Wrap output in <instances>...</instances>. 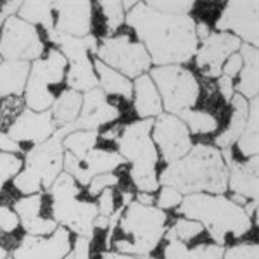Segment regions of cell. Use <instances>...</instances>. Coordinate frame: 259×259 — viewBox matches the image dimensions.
<instances>
[{
  "label": "cell",
  "mask_w": 259,
  "mask_h": 259,
  "mask_svg": "<svg viewBox=\"0 0 259 259\" xmlns=\"http://www.w3.org/2000/svg\"><path fill=\"white\" fill-rule=\"evenodd\" d=\"M23 2H4L2 7H0V28H2V24L6 23L7 19L12 18L14 14H18L19 7Z\"/></svg>",
  "instance_id": "cell-48"
},
{
  "label": "cell",
  "mask_w": 259,
  "mask_h": 259,
  "mask_svg": "<svg viewBox=\"0 0 259 259\" xmlns=\"http://www.w3.org/2000/svg\"><path fill=\"white\" fill-rule=\"evenodd\" d=\"M92 28V2H54V30L83 38Z\"/></svg>",
  "instance_id": "cell-20"
},
{
  "label": "cell",
  "mask_w": 259,
  "mask_h": 259,
  "mask_svg": "<svg viewBox=\"0 0 259 259\" xmlns=\"http://www.w3.org/2000/svg\"><path fill=\"white\" fill-rule=\"evenodd\" d=\"M99 140V132H71L62 140V147L74 156L78 161H81L92 149H95V144Z\"/></svg>",
  "instance_id": "cell-32"
},
{
  "label": "cell",
  "mask_w": 259,
  "mask_h": 259,
  "mask_svg": "<svg viewBox=\"0 0 259 259\" xmlns=\"http://www.w3.org/2000/svg\"><path fill=\"white\" fill-rule=\"evenodd\" d=\"M178 119L183 121V124L187 126V130L195 135H204V133H212L218 128V119L214 118L209 112L204 111H183L177 116Z\"/></svg>",
  "instance_id": "cell-33"
},
{
  "label": "cell",
  "mask_w": 259,
  "mask_h": 259,
  "mask_svg": "<svg viewBox=\"0 0 259 259\" xmlns=\"http://www.w3.org/2000/svg\"><path fill=\"white\" fill-rule=\"evenodd\" d=\"M94 69L97 74L99 85L102 87L104 94L109 95H119L123 99H132L133 97V85L130 83V80L123 74H119L118 71L111 69L109 66H106L104 62H100L99 59L94 62Z\"/></svg>",
  "instance_id": "cell-28"
},
{
  "label": "cell",
  "mask_w": 259,
  "mask_h": 259,
  "mask_svg": "<svg viewBox=\"0 0 259 259\" xmlns=\"http://www.w3.org/2000/svg\"><path fill=\"white\" fill-rule=\"evenodd\" d=\"M99 61L126 78H139L150 68V57L142 44L130 40L128 35L107 36L97 45Z\"/></svg>",
  "instance_id": "cell-10"
},
{
  "label": "cell",
  "mask_w": 259,
  "mask_h": 259,
  "mask_svg": "<svg viewBox=\"0 0 259 259\" xmlns=\"http://www.w3.org/2000/svg\"><path fill=\"white\" fill-rule=\"evenodd\" d=\"M126 23L135 30L156 66H180L189 62L197 52L195 21L190 16L159 12L145 2L130 9Z\"/></svg>",
  "instance_id": "cell-1"
},
{
  "label": "cell",
  "mask_w": 259,
  "mask_h": 259,
  "mask_svg": "<svg viewBox=\"0 0 259 259\" xmlns=\"http://www.w3.org/2000/svg\"><path fill=\"white\" fill-rule=\"evenodd\" d=\"M121 164H124V159L119 154L109 152V150L92 149L81 161H78L76 157L71 156L69 152H64L62 168L66 169V173L73 177L74 182L87 187L92 178L99 177V175H104V173H112V171L116 168H119Z\"/></svg>",
  "instance_id": "cell-15"
},
{
  "label": "cell",
  "mask_w": 259,
  "mask_h": 259,
  "mask_svg": "<svg viewBox=\"0 0 259 259\" xmlns=\"http://www.w3.org/2000/svg\"><path fill=\"white\" fill-rule=\"evenodd\" d=\"M69 126L57 128V132L49 140L35 145L28 150L24 169H21L14 178V187L24 195L38 194L41 189H50L56 178L62 173L64 162V147L62 140L68 135Z\"/></svg>",
  "instance_id": "cell-6"
},
{
  "label": "cell",
  "mask_w": 259,
  "mask_h": 259,
  "mask_svg": "<svg viewBox=\"0 0 259 259\" xmlns=\"http://www.w3.org/2000/svg\"><path fill=\"white\" fill-rule=\"evenodd\" d=\"M218 89H220V94L221 97H223L225 100H232V97L235 95V85H233V80L228 76H221L218 78Z\"/></svg>",
  "instance_id": "cell-46"
},
{
  "label": "cell",
  "mask_w": 259,
  "mask_h": 259,
  "mask_svg": "<svg viewBox=\"0 0 259 259\" xmlns=\"http://www.w3.org/2000/svg\"><path fill=\"white\" fill-rule=\"evenodd\" d=\"M157 182L162 187H173L182 195H220L228 189V168L218 149L199 144L182 159L166 166Z\"/></svg>",
  "instance_id": "cell-2"
},
{
  "label": "cell",
  "mask_w": 259,
  "mask_h": 259,
  "mask_svg": "<svg viewBox=\"0 0 259 259\" xmlns=\"http://www.w3.org/2000/svg\"><path fill=\"white\" fill-rule=\"evenodd\" d=\"M119 183V178L116 177L114 173H104V175H99V177L92 178L90 183H89V194L92 197H97L102 190L106 189H112Z\"/></svg>",
  "instance_id": "cell-39"
},
{
  "label": "cell",
  "mask_w": 259,
  "mask_h": 259,
  "mask_svg": "<svg viewBox=\"0 0 259 259\" xmlns=\"http://www.w3.org/2000/svg\"><path fill=\"white\" fill-rule=\"evenodd\" d=\"M232 116H230V123L225 128V132L221 135L216 137V145L225 150V149H232V145L239 140L242 130H244L245 123H247V116H249V100H245L242 95L235 94L232 97Z\"/></svg>",
  "instance_id": "cell-25"
},
{
  "label": "cell",
  "mask_w": 259,
  "mask_h": 259,
  "mask_svg": "<svg viewBox=\"0 0 259 259\" xmlns=\"http://www.w3.org/2000/svg\"><path fill=\"white\" fill-rule=\"evenodd\" d=\"M23 102H21L19 97H11L6 99L2 104H0V128L6 126V124H12V121L18 118V112L23 109Z\"/></svg>",
  "instance_id": "cell-37"
},
{
  "label": "cell",
  "mask_w": 259,
  "mask_h": 259,
  "mask_svg": "<svg viewBox=\"0 0 259 259\" xmlns=\"http://www.w3.org/2000/svg\"><path fill=\"white\" fill-rule=\"evenodd\" d=\"M0 235H2V230H0Z\"/></svg>",
  "instance_id": "cell-53"
},
{
  "label": "cell",
  "mask_w": 259,
  "mask_h": 259,
  "mask_svg": "<svg viewBox=\"0 0 259 259\" xmlns=\"http://www.w3.org/2000/svg\"><path fill=\"white\" fill-rule=\"evenodd\" d=\"M68 61L57 49H52L45 59L33 61L30 66L26 89H24V102L28 109L35 112L50 111L56 95L52 92L54 85H61L66 76Z\"/></svg>",
  "instance_id": "cell-8"
},
{
  "label": "cell",
  "mask_w": 259,
  "mask_h": 259,
  "mask_svg": "<svg viewBox=\"0 0 259 259\" xmlns=\"http://www.w3.org/2000/svg\"><path fill=\"white\" fill-rule=\"evenodd\" d=\"M137 202L144 204V206H152L154 197L150 194H145V192H139V195H137Z\"/></svg>",
  "instance_id": "cell-50"
},
{
  "label": "cell",
  "mask_w": 259,
  "mask_h": 259,
  "mask_svg": "<svg viewBox=\"0 0 259 259\" xmlns=\"http://www.w3.org/2000/svg\"><path fill=\"white\" fill-rule=\"evenodd\" d=\"M225 164L228 168V189L235 195L247 199V200H257V156L249 157L247 161L239 162L233 159L232 149H225L221 152Z\"/></svg>",
  "instance_id": "cell-19"
},
{
  "label": "cell",
  "mask_w": 259,
  "mask_h": 259,
  "mask_svg": "<svg viewBox=\"0 0 259 259\" xmlns=\"http://www.w3.org/2000/svg\"><path fill=\"white\" fill-rule=\"evenodd\" d=\"M6 257H7V250L0 245V259H6Z\"/></svg>",
  "instance_id": "cell-52"
},
{
  "label": "cell",
  "mask_w": 259,
  "mask_h": 259,
  "mask_svg": "<svg viewBox=\"0 0 259 259\" xmlns=\"http://www.w3.org/2000/svg\"><path fill=\"white\" fill-rule=\"evenodd\" d=\"M81 94L74 90H64L59 97H56L52 107H50V112H52L54 123L59 128L69 126L76 121L78 114H80L81 109Z\"/></svg>",
  "instance_id": "cell-29"
},
{
  "label": "cell",
  "mask_w": 259,
  "mask_h": 259,
  "mask_svg": "<svg viewBox=\"0 0 259 259\" xmlns=\"http://www.w3.org/2000/svg\"><path fill=\"white\" fill-rule=\"evenodd\" d=\"M150 80L154 81L162 106L171 116L190 111L199 99L197 78L182 66H159L154 68Z\"/></svg>",
  "instance_id": "cell-9"
},
{
  "label": "cell",
  "mask_w": 259,
  "mask_h": 259,
  "mask_svg": "<svg viewBox=\"0 0 259 259\" xmlns=\"http://www.w3.org/2000/svg\"><path fill=\"white\" fill-rule=\"evenodd\" d=\"M6 259H12V257H6Z\"/></svg>",
  "instance_id": "cell-54"
},
{
  "label": "cell",
  "mask_w": 259,
  "mask_h": 259,
  "mask_svg": "<svg viewBox=\"0 0 259 259\" xmlns=\"http://www.w3.org/2000/svg\"><path fill=\"white\" fill-rule=\"evenodd\" d=\"M16 216L19 220V225L28 232V235L35 237H47L50 233L56 232L57 223L50 218L41 216V195L33 194L21 197L14 202Z\"/></svg>",
  "instance_id": "cell-21"
},
{
  "label": "cell",
  "mask_w": 259,
  "mask_h": 259,
  "mask_svg": "<svg viewBox=\"0 0 259 259\" xmlns=\"http://www.w3.org/2000/svg\"><path fill=\"white\" fill-rule=\"evenodd\" d=\"M57 132V124L54 123L52 112H35L24 109L18 114V118L12 121L9 126V133L14 142H31L33 145H38L41 142L49 140Z\"/></svg>",
  "instance_id": "cell-18"
},
{
  "label": "cell",
  "mask_w": 259,
  "mask_h": 259,
  "mask_svg": "<svg viewBox=\"0 0 259 259\" xmlns=\"http://www.w3.org/2000/svg\"><path fill=\"white\" fill-rule=\"evenodd\" d=\"M18 227H19V220L16 216V212L11 207L0 204V230L6 233H11Z\"/></svg>",
  "instance_id": "cell-42"
},
{
  "label": "cell",
  "mask_w": 259,
  "mask_h": 259,
  "mask_svg": "<svg viewBox=\"0 0 259 259\" xmlns=\"http://www.w3.org/2000/svg\"><path fill=\"white\" fill-rule=\"evenodd\" d=\"M202 225L197 223L194 220H189V218H180L175 221L173 228L168 230V235L175 237V239L182 240V242H187V240H192L194 237H197L202 233Z\"/></svg>",
  "instance_id": "cell-35"
},
{
  "label": "cell",
  "mask_w": 259,
  "mask_h": 259,
  "mask_svg": "<svg viewBox=\"0 0 259 259\" xmlns=\"http://www.w3.org/2000/svg\"><path fill=\"white\" fill-rule=\"evenodd\" d=\"M21 166H23V162H21L18 156L0 152V192H2L6 182H9L19 173Z\"/></svg>",
  "instance_id": "cell-36"
},
{
  "label": "cell",
  "mask_w": 259,
  "mask_h": 259,
  "mask_svg": "<svg viewBox=\"0 0 259 259\" xmlns=\"http://www.w3.org/2000/svg\"><path fill=\"white\" fill-rule=\"evenodd\" d=\"M28 74H30V62H0V97H19L21 94H24Z\"/></svg>",
  "instance_id": "cell-24"
},
{
  "label": "cell",
  "mask_w": 259,
  "mask_h": 259,
  "mask_svg": "<svg viewBox=\"0 0 259 259\" xmlns=\"http://www.w3.org/2000/svg\"><path fill=\"white\" fill-rule=\"evenodd\" d=\"M119 118V109L107 100L100 89L85 92L81 100V109L76 121L69 124V132H97L102 124H109Z\"/></svg>",
  "instance_id": "cell-17"
},
{
  "label": "cell",
  "mask_w": 259,
  "mask_h": 259,
  "mask_svg": "<svg viewBox=\"0 0 259 259\" xmlns=\"http://www.w3.org/2000/svg\"><path fill=\"white\" fill-rule=\"evenodd\" d=\"M118 137H119V126L112 128L106 133H100V139H104V140H114V139H118Z\"/></svg>",
  "instance_id": "cell-51"
},
{
  "label": "cell",
  "mask_w": 259,
  "mask_h": 259,
  "mask_svg": "<svg viewBox=\"0 0 259 259\" xmlns=\"http://www.w3.org/2000/svg\"><path fill=\"white\" fill-rule=\"evenodd\" d=\"M71 256H73V259H90V240L85 239V237H78L74 240Z\"/></svg>",
  "instance_id": "cell-45"
},
{
  "label": "cell",
  "mask_w": 259,
  "mask_h": 259,
  "mask_svg": "<svg viewBox=\"0 0 259 259\" xmlns=\"http://www.w3.org/2000/svg\"><path fill=\"white\" fill-rule=\"evenodd\" d=\"M240 45V40L230 33H211L195 52V64L206 78H220L223 64L232 54L239 52Z\"/></svg>",
  "instance_id": "cell-14"
},
{
  "label": "cell",
  "mask_w": 259,
  "mask_h": 259,
  "mask_svg": "<svg viewBox=\"0 0 259 259\" xmlns=\"http://www.w3.org/2000/svg\"><path fill=\"white\" fill-rule=\"evenodd\" d=\"M223 259H259L257 244H239L225 250Z\"/></svg>",
  "instance_id": "cell-40"
},
{
  "label": "cell",
  "mask_w": 259,
  "mask_h": 259,
  "mask_svg": "<svg viewBox=\"0 0 259 259\" xmlns=\"http://www.w3.org/2000/svg\"><path fill=\"white\" fill-rule=\"evenodd\" d=\"M149 7L159 11V12H166V14H177V16H189V12L194 9L195 2H145Z\"/></svg>",
  "instance_id": "cell-38"
},
{
  "label": "cell",
  "mask_w": 259,
  "mask_h": 259,
  "mask_svg": "<svg viewBox=\"0 0 259 259\" xmlns=\"http://www.w3.org/2000/svg\"><path fill=\"white\" fill-rule=\"evenodd\" d=\"M102 259H149V257H139V256H130V254L112 252V250H104Z\"/></svg>",
  "instance_id": "cell-49"
},
{
  "label": "cell",
  "mask_w": 259,
  "mask_h": 259,
  "mask_svg": "<svg viewBox=\"0 0 259 259\" xmlns=\"http://www.w3.org/2000/svg\"><path fill=\"white\" fill-rule=\"evenodd\" d=\"M149 259H150V257H149Z\"/></svg>",
  "instance_id": "cell-55"
},
{
  "label": "cell",
  "mask_w": 259,
  "mask_h": 259,
  "mask_svg": "<svg viewBox=\"0 0 259 259\" xmlns=\"http://www.w3.org/2000/svg\"><path fill=\"white\" fill-rule=\"evenodd\" d=\"M166 220L168 216L159 207L144 206L137 200L130 202L118 223L123 239L114 240L111 247L119 254L147 257L164 237Z\"/></svg>",
  "instance_id": "cell-4"
},
{
  "label": "cell",
  "mask_w": 259,
  "mask_h": 259,
  "mask_svg": "<svg viewBox=\"0 0 259 259\" xmlns=\"http://www.w3.org/2000/svg\"><path fill=\"white\" fill-rule=\"evenodd\" d=\"M182 200L183 195L177 189H173V187H162L159 192V197H157V207L161 211L173 209V207H178L182 204Z\"/></svg>",
  "instance_id": "cell-41"
},
{
  "label": "cell",
  "mask_w": 259,
  "mask_h": 259,
  "mask_svg": "<svg viewBox=\"0 0 259 259\" xmlns=\"http://www.w3.org/2000/svg\"><path fill=\"white\" fill-rule=\"evenodd\" d=\"M133 106L142 119H154L162 114L161 97L149 74L135 78L133 85Z\"/></svg>",
  "instance_id": "cell-23"
},
{
  "label": "cell",
  "mask_w": 259,
  "mask_h": 259,
  "mask_svg": "<svg viewBox=\"0 0 259 259\" xmlns=\"http://www.w3.org/2000/svg\"><path fill=\"white\" fill-rule=\"evenodd\" d=\"M99 7L104 14V19H106V28L107 31L112 33L116 31L121 24L124 23V7H123V2H107V0H102L99 2Z\"/></svg>",
  "instance_id": "cell-34"
},
{
  "label": "cell",
  "mask_w": 259,
  "mask_h": 259,
  "mask_svg": "<svg viewBox=\"0 0 259 259\" xmlns=\"http://www.w3.org/2000/svg\"><path fill=\"white\" fill-rule=\"evenodd\" d=\"M66 83L69 90L74 92H89L92 89H97L99 80L94 69V62L89 59V56L71 61L69 71L66 73Z\"/></svg>",
  "instance_id": "cell-27"
},
{
  "label": "cell",
  "mask_w": 259,
  "mask_h": 259,
  "mask_svg": "<svg viewBox=\"0 0 259 259\" xmlns=\"http://www.w3.org/2000/svg\"><path fill=\"white\" fill-rule=\"evenodd\" d=\"M18 14L31 26L40 24L47 31L54 30V2H23Z\"/></svg>",
  "instance_id": "cell-31"
},
{
  "label": "cell",
  "mask_w": 259,
  "mask_h": 259,
  "mask_svg": "<svg viewBox=\"0 0 259 259\" xmlns=\"http://www.w3.org/2000/svg\"><path fill=\"white\" fill-rule=\"evenodd\" d=\"M152 142L161 150V156L168 164L177 162L192 149L190 132L182 119L171 114H159L152 124Z\"/></svg>",
  "instance_id": "cell-12"
},
{
  "label": "cell",
  "mask_w": 259,
  "mask_h": 259,
  "mask_svg": "<svg viewBox=\"0 0 259 259\" xmlns=\"http://www.w3.org/2000/svg\"><path fill=\"white\" fill-rule=\"evenodd\" d=\"M240 69H242V57H240L239 52H235V54H232V56L227 59V62L223 64L221 74H223V76L232 78V80H233L235 76H239Z\"/></svg>",
  "instance_id": "cell-44"
},
{
  "label": "cell",
  "mask_w": 259,
  "mask_h": 259,
  "mask_svg": "<svg viewBox=\"0 0 259 259\" xmlns=\"http://www.w3.org/2000/svg\"><path fill=\"white\" fill-rule=\"evenodd\" d=\"M49 190L52 195V220L59 223V227L90 240L94 237V221L99 216V211L95 204L78 199L80 190L73 177L64 171Z\"/></svg>",
  "instance_id": "cell-7"
},
{
  "label": "cell",
  "mask_w": 259,
  "mask_h": 259,
  "mask_svg": "<svg viewBox=\"0 0 259 259\" xmlns=\"http://www.w3.org/2000/svg\"><path fill=\"white\" fill-rule=\"evenodd\" d=\"M114 192L112 189H106L102 190L99 194V204H97V211L100 216H106V218H109V216L114 212Z\"/></svg>",
  "instance_id": "cell-43"
},
{
  "label": "cell",
  "mask_w": 259,
  "mask_h": 259,
  "mask_svg": "<svg viewBox=\"0 0 259 259\" xmlns=\"http://www.w3.org/2000/svg\"><path fill=\"white\" fill-rule=\"evenodd\" d=\"M178 207V212H182L183 218L202 225L218 245H223L228 235L235 239L245 235L252 227L250 216H247L244 207L223 195H185Z\"/></svg>",
  "instance_id": "cell-3"
},
{
  "label": "cell",
  "mask_w": 259,
  "mask_h": 259,
  "mask_svg": "<svg viewBox=\"0 0 259 259\" xmlns=\"http://www.w3.org/2000/svg\"><path fill=\"white\" fill-rule=\"evenodd\" d=\"M44 54V41L38 30L26 21L12 16L2 24L0 31V56L6 61L30 62L40 59Z\"/></svg>",
  "instance_id": "cell-11"
},
{
  "label": "cell",
  "mask_w": 259,
  "mask_h": 259,
  "mask_svg": "<svg viewBox=\"0 0 259 259\" xmlns=\"http://www.w3.org/2000/svg\"><path fill=\"white\" fill-rule=\"evenodd\" d=\"M259 102L257 97L252 99L249 102V116H247V123H245L244 130H242L239 140L235 142L237 147H239V152L244 157H252L257 156V149H259Z\"/></svg>",
  "instance_id": "cell-30"
},
{
  "label": "cell",
  "mask_w": 259,
  "mask_h": 259,
  "mask_svg": "<svg viewBox=\"0 0 259 259\" xmlns=\"http://www.w3.org/2000/svg\"><path fill=\"white\" fill-rule=\"evenodd\" d=\"M225 247L218 244H200L197 247H187L185 242L168 235L164 247V259H223Z\"/></svg>",
  "instance_id": "cell-26"
},
{
  "label": "cell",
  "mask_w": 259,
  "mask_h": 259,
  "mask_svg": "<svg viewBox=\"0 0 259 259\" xmlns=\"http://www.w3.org/2000/svg\"><path fill=\"white\" fill-rule=\"evenodd\" d=\"M154 119H140L123 128L118 137L119 156L132 162L130 178L140 192L152 194L159 189L156 175L157 150L150 139Z\"/></svg>",
  "instance_id": "cell-5"
},
{
  "label": "cell",
  "mask_w": 259,
  "mask_h": 259,
  "mask_svg": "<svg viewBox=\"0 0 259 259\" xmlns=\"http://www.w3.org/2000/svg\"><path fill=\"white\" fill-rule=\"evenodd\" d=\"M220 33L233 31L237 38L256 47L259 41V2H228L216 21Z\"/></svg>",
  "instance_id": "cell-13"
},
{
  "label": "cell",
  "mask_w": 259,
  "mask_h": 259,
  "mask_svg": "<svg viewBox=\"0 0 259 259\" xmlns=\"http://www.w3.org/2000/svg\"><path fill=\"white\" fill-rule=\"evenodd\" d=\"M239 54L242 57V69L235 89L245 100H252L257 97L259 90V52L257 47L245 44L240 45Z\"/></svg>",
  "instance_id": "cell-22"
},
{
  "label": "cell",
  "mask_w": 259,
  "mask_h": 259,
  "mask_svg": "<svg viewBox=\"0 0 259 259\" xmlns=\"http://www.w3.org/2000/svg\"><path fill=\"white\" fill-rule=\"evenodd\" d=\"M71 252V233L64 227L47 237L26 235L12 252V259H64Z\"/></svg>",
  "instance_id": "cell-16"
},
{
  "label": "cell",
  "mask_w": 259,
  "mask_h": 259,
  "mask_svg": "<svg viewBox=\"0 0 259 259\" xmlns=\"http://www.w3.org/2000/svg\"><path fill=\"white\" fill-rule=\"evenodd\" d=\"M0 152L6 154H19L21 152V145L18 142H14L7 133L0 132Z\"/></svg>",
  "instance_id": "cell-47"
}]
</instances>
